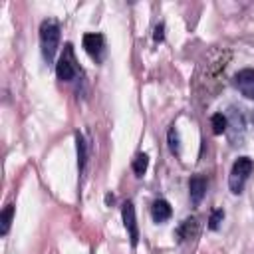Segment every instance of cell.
<instances>
[{"label":"cell","instance_id":"obj_12","mask_svg":"<svg viewBox=\"0 0 254 254\" xmlns=\"http://www.w3.org/2000/svg\"><path fill=\"white\" fill-rule=\"evenodd\" d=\"M210 125H212V133L214 135H222L226 131V127H228V121H226V117L222 113H214L210 117Z\"/></svg>","mask_w":254,"mask_h":254},{"label":"cell","instance_id":"obj_2","mask_svg":"<svg viewBox=\"0 0 254 254\" xmlns=\"http://www.w3.org/2000/svg\"><path fill=\"white\" fill-rule=\"evenodd\" d=\"M252 167H254V163H252V159H248V157H240V159L234 161L232 171H230V177H228V185H230V190H232L234 194L242 192L244 183H246L248 175L252 173Z\"/></svg>","mask_w":254,"mask_h":254},{"label":"cell","instance_id":"obj_16","mask_svg":"<svg viewBox=\"0 0 254 254\" xmlns=\"http://www.w3.org/2000/svg\"><path fill=\"white\" fill-rule=\"evenodd\" d=\"M153 38H155V42H163V38H165V26H163V24H159V26L155 28Z\"/></svg>","mask_w":254,"mask_h":254},{"label":"cell","instance_id":"obj_1","mask_svg":"<svg viewBox=\"0 0 254 254\" xmlns=\"http://www.w3.org/2000/svg\"><path fill=\"white\" fill-rule=\"evenodd\" d=\"M60 44V26L56 20H44L40 26V46H42V56L48 64L54 62V56L58 52Z\"/></svg>","mask_w":254,"mask_h":254},{"label":"cell","instance_id":"obj_6","mask_svg":"<svg viewBox=\"0 0 254 254\" xmlns=\"http://www.w3.org/2000/svg\"><path fill=\"white\" fill-rule=\"evenodd\" d=\"M83 48L93 60H101V54H103V48H105V40H103L101 34H85L83 36Z\"/></svg>","mask_w":254,"mask_h":254},{"label":"cell","instance_id":"obj_13","mask_svg":"<svg viewBox=\"0 0 254 254\" xmlns=\"http://www.w3.org/2000/svg\"><path fill=\"white\" fill-rule=\"evenodd\" d=\"M133 173L137 175V177H143L145 175V171H147V167H149V157L145 155V153H139L135 159H133Z\"/></svg>","mask_w":254,"mask_h":254},{"label":"cell","instance_id":"obj_3","mask_svg":"<svg viewBox=\"0 0 254 254\" xmlns=\"http://www.w3.org/2000/svg\"><path fill=\"white\" fill-rule=\"evenodd\" d=\"M56 73L62 81H71L77 73L75 62H73V54H71V44H65V54L58 60L56 64Z\"/></svg>","mask_w":254,"mask_h":254},{"label":"cell","instance_id":"obj_9","mask_svg":"<svg viewBox=\"0 0 254 254\" xmlns=\"http://www.w3.org/2000/svg\"><path fill=\"white\" fill-rule=\"evenodd\" d=\"M171 214H173V208H171V204H169L165 198H157V200L153 202V206H151V216H153L155 222H165V220L171 218Z\"/></svg>","mask_w":254,"mask_h":254},{"label":"cell","instance_id":"obj_15","mask_svg":"<svg viewBox=\"0 0 254 254\" xmlns=\"http://www.w3.org/2000/svg\"><path fill=\"white\" fill-rule=\"evenodd\" d=\"M222 218H224V212H222L220 208H218V210H212V214H210V220H208V228H210V230H216V228L220 226Z\"/></svg>","mask_w":254,"mask_h":254},{"label":"cell","instance_id":"obj_11","mask_svg":"<svg viewBox=\"0 0 254 254\" xmlns=\"http://www.w3.org/2000/svg\"><path fill=\"white\" fill-rule=\"evenodd\" d=\"M12 216H14V204H8L2 214H0V234L6 236L8 230H10V224H12Z\"/></svg>","mask_w":254,"mask_h":254},{"label":"cell","instance_id":"obj_10","mask_svg":"<svg viewBox=\"0 0 254 254\" xmlns=\"http://www.w3.org/2000/svg\"><path fill=\"white\" fill-rule=\"evenodd\" d=\"M75 147H77V165H79V171H83L85 161H87V145H85V139L81 137V133H75Z\"/></svg>","mask_w":254,"mask_h":254},{"label":"cell","instance_id":"obj_5","mask_svg":"<svg viewBox=\"0 0 254 254\" xmlns=\"http://www.w3.org/2000/svg\"><path fill=\"white\" fill-rule=\"evenodd\" d=\"M234 87L248 99H254V69L246 67L234 75Z\"/></svg>","mask_w":254,"mask_h":254},{"label":"cell","instance_id":"obj_4","mask_svg":"<svg viewBox=\"0 0 254 254\" xmlns=\"http://www.w3.org/2000/svg\"><path fill=\"white\" fill-rule=\"evenodd\" d=\"M121 218H123V226L129 234L131 246H137L139 242V228H137V218H135V206L131 200H125L121 206Z\"/></svg>","mask_w":254,"mask_h":254},{"label":"cell","instance_id":"obj_14","mask_svg":"<svg viewBox=\"0 0 254 254\" xmlns=\"http://www.w3.org/2000/svg\"><path fill=\"white\" fill-rule=\"evenodd\" d=\"M167 141H169V149H171V153H175V155H181L179 131H177V127H175V125H173L171 129H169V133H167Z\"/></svg>","mask_w":254,"mask_h":254},{"label":"cell","instance_id":"obj_8","mask_svg":"<svg viewBox=\"0 0 254 254\" xmlns=\"http://www.w3.org/2000/svg\"><path fill=\"white\" fill-rule=\"evenodd\" d=\"M198 234V220L194 216L190 218H185L181 222V226L177 228V236H179V242H185V240H190Z\"/></svg>","mask_w":254,"mask_h":254},{"label":"cell","instance_id":"obj_7","mask_svg":"<svg viewBox=\"0 0 254 254\" xmlns=\"http://www.w3.org/2000/svg\"><path fill=\"white\" fill-rule=\"evenodd\" d=\"M204 192H206V181H204L200 175L190 177V181H189V194H190L192 204H198V202L202 200Z\"/></svg>","mask_w":254,"mask_h":254}]
</instances>
